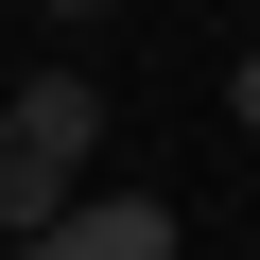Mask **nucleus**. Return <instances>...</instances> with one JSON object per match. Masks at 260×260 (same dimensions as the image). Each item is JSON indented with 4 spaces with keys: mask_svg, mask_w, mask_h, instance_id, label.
Wrapping results in <instances>:
<instances>
[{
    "mask_svg": "<svg viewBox=\"0 0 260 260\" xmlns=\"http://www.w3.org/2000/svg\"><path fill=\"white\" fill-rule=\"evenodd\" d=\"M52 18H70V35H87V18H121V0H52Z\"/></svg>",
    "mask_w": 260,
    "mask_h": 260,
    "instance_id": "obj_5",
    "label": "nucleus"
},
{
    "mask_svg": "<svg viewBox=\"0 0 260 260\" xmlns=\"http://www.w3.org/2000/svg\"><path fill=\"white\" fill-rule=\"evenodd\" d=\"M243 18H260V0H243Z\"/></svg>",
    "mask_w": 260,
    "mask_h": 260,
    "instance_id": "obj_6",
    "label": "nucleus"
},
{
    "mask_svg": "<svg viewBox=\"0 0 260 260\" xmlns=\"http://www.w3.org/2000/svg\"><path fill=\"white\" fill-rule=\"evenodd\" d=\"M0 174H18V87H0Z\"/></svg>",
    "mask_w": 260,
    "mask_h": 260,
    "instance_id": "obj_4",
    "label": "nucleus"
},
{
    "mask_svg": "<svg viewBox=\"0 0 260 260\" xmlns=\"http://www.w3.org/2000/svg\"><path fill=\"white\" fill-rule=\"evenodd\" d=\"M225 121H243V139H260V52H243V70H225Z\"/></svg>",
    "mask_w": 260,
    "mask_h": 260,
    "instance_id": "obj_3",
    "label": "nucleus"
},
{
    "mask_svg": "<svg viewBox=\"0 0 260 260\" xmlns=\"http://www.w3.org/2000/svg\"><path fill=\"white\" fill-rule=\"evenodd\" d=\"M174 243H191L174 191H70L52 208V260H174Z\"/></svg>",
    "mask_w": 260,
    "mask_h": 260,
    "instance_id": "obj_1",
    "label": "nucleus"
},
{
    "mask_svg": "<svg viewBox=\"0 0 260 260\" xmlns=\"http://www.w3.org/2000/svg\"><path fill=\"white\" fill-rule=\"evenodd\" d=\"M18 139H35L52 174H87V139H104V87H87V70H35V87H18Z\"/></svg>",
    "mask_w": 260,
    "mask_h": 260,
    "instance_id": "obj_2",
    "label": "nucleus"
}]
</instances>
